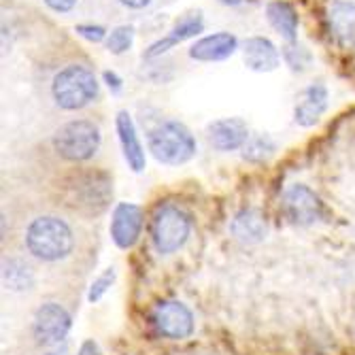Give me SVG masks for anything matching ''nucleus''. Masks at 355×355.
<instances>
[{"mask_svg":"<svg viewBox=\"0 0 355 355\" xmlns=\"http://www.w3.org/2000/svg\"><path fill=\"white\" fill-rule=\"evenodd\" d=\"M103 81L107 83V87L111 89V94H119L123 89V79L115 71H105L103 73Z\"/></svg>","mask_w":355,"mask_h":355,"instance_id":"nucleus-27","label":"nucleus"},{"mask_svg":"<svg viewBox=\"0 0 355 355\" xmlns=\"http://www.w3.org/2000/svg\"><path fill=\"white\" fill-rule=\"evenodd\" d=\"M207 135H209V143L217 151H223V153L243 149L245 143L251 137L245 119H241V117H221V119H215L213 123H209Z\"/></svg>","mask_w":355,"mask_h":355,"instance_id":"nucleus-15","label":"nucleus"},{"mask_svg":"<svg viewBox=\"0 0 355 355\" xmlns=\"http://www.w3.org/2000/svg\"><path fill=\"white\" fill-rule=\"evenodd\" d=\"M115 130H117V139H119L121 153H123L128 168L132 173H143L147 166V155H145V147L141 143L132 115L128 111H119L115 117Z\"/></svg>","mask_w":355,"mask_h":355,"instance_id":"nucleus-12","label":"nucleus"},{"mask_svg":"<svg viewBox=\"0 0 355 355\" xmlns=\"http://www.w3.org/2000/svg\"><path fill=\"white\" fill-rule=\"evenodd\" d=\"M281 51L268 37H249L243 43L245 67L253 73H272L281 67Z\"/></svg>","mask_w":355,"mask_h":355,"instance_id":"nucleus-17","label":"nucleus"},{"mask_svg":"<svg viewBox=\"0 0 355 355\" xmlns=\"http://www.w3.org/2000/svg\"><path fill=\"white\" fill-rule=\"evenodd\" d=\"M328 105H330V92L326 83L315 81L300 92L298 103L294 107V121L300 128H313L321 119V115L328 111Z\"/></svg>","mask_w":355,"mask_h":355,"instance_id":"nucleus-14","label":"nucleus"},{"mask_svg":"<svg viewBox=\"0 0 355 355\" xmlns=\"http://www.w3.org/2000/svg\"><path fill=\"white\" fill-rule=\"evenodd\" d=\"M75 32H77L81 39H85L87 43H103L109 37L107 28L101 26V24H77L75 26Z\"/></svg>","mask_w":355,"mask_h":355,"instance_id":"nucleus-25","label":"nucleus"},{"mask_svg":"<svg viewBox=\"0 0 355 355\" xmlns=\"http://www.w3.org/2000/svg\"><path fill=\"white\" fill-rule=\"evenodd\" d=\"M217 3H221V5H225V7H239V5L245 3V0H217Z\"/></svg>","mask_w":355,"mask_h":355,"instance_id":"nucleus-30","label":"nucleus"},{"mask_svg":"<svg viewBox=\"0 0 355 355\" xmlns=\"http://www.w3.org/2000/svg\"><path fill=\"white\" fill-rule=\"evenodd\" d=\"M75 247V234L71 225L55 217L41 215L32 219L26 228V249L41 262H60L67 260Z\"/></svg>","mask_w":355,"mask_h":355,"instance_id":"nucleus-2","label":"nucleus"},{"mask_svg":"<svg viewBox=\"0 0 355 355\" xmlns=\"http://www.w3.org/2000/svg\"><path fill=\"white\" fill-rule=\"evenodd\" d=\"M73 326L71 313L58 302H45L32 319V336L43 347H53L67 338Z\"/></svg>","mask_w":355,"mask_h":355,"instance_id":"nucleus-9","label":"nucleus"},{"mask_svg":"<svg viewBox=\"0 0 355 355\" xmlns=\"http://www.w3.org/2000/svg\"><path fill=\"white\" fill-rule=\"evenodd\" d=\"M326 24L330 39L340 47L355 45V3L353 0H332L326 9Z\"/></svg>","mask_w":355,"mask_h":355,"instance_id":"nucleus-16","label":"nucleus"},{"mask_svg":"<svg viewBox=\"0 0 355 355\" xmlns=\"http://www.w3.org/2000/svg\"><path fill=\"white\" fill-rule=\"evenodd\" d=\"M47 355H58V353H47Z\"/></svg>","mask_w":355,"mask_h":355,"instance_id":"nucleus-31","label":"nucleus"},{"mask_svg":"<svg viewBox=\"0 0 355 355\" xmlns=\"http://www.w3.org/2000/svg\"><path fill=\"white\" fill-rule=\"evenodd\" d=\"M103 145L101 128L92 119H73L58 128L53 135V149L60 157L73 164H83L98 153Z\"/></svg>","mask_w":355,"mask_h":355,"instance_id":"nucleus-5","label":"nucleus"},{"mask_svg":"<svg viewBox=\"0 0 355 355\" xmlns=\"http://www.w3.org/2000/svg\"><path fill=\"white\" fill-rule=\"evenodd\" d=\"M143 223H145V215L139 205L119 202L113 209L111 223H109L111 241L115 243V247L132 249L143 234Z\"/></svg>","mask_w":355,"mask_h":355,"instance_id":"nucleus-10","label":"nucleus"},{"mask_svg":"<svg viewBox=\"0 0 355 355\" xmlns=\"http://www.w3.org/2000/svg\"><path fill=\"white\" fill-rule=\"evenodd\" d=\"M149 321L153 330L171 340H185L193 334V313L179 300H162L151 309Z\"/></svg>","mask_w":355,"mask_h":355,"instance_id":"nucleus-7","label":"nucleus"},{"mask_svg":"<svg viewBox=\"0 0 355 355\" xmlns=\"http://www.w3.org/2000/svg\"><path fill=\"white\" fill-rule=\"evenodd\" d=\"M266 19L287 43L298 41L300 17H298L294 5H289L287 0H270L266 5Z\"/></svg>","mask_w":355,"mask_h":355,"instance_id":"nucleus-19","label":"nucleus"},{"mask_svg":"<svg viewBox=\"0 0 355 355\" xmlns=\"http://www.w3.org/2000/svg\"><path fill=\"white\" fill-rule=\"evenodd\" d=\"M230 230L234 239L243 245H257L262 243L268 234V223L264 215L255 209H243L234 215Z\"/></svg>","mask_w":355,"mask_h":355,"instance_id":"nucleus-18","label":"nucleus"},{"mask_svg":"<svg viewBox=\"0 0 355 355\" xmlns=\"http://www.w3.org/2000/svg\"><path fill=\"white\" fill-rule=\"evenodd\" d=\"M147 147L157 162L166 166L187 164L198 151L191 130L177 119H164L153 125L147 135Z\"/></svg>","mask_w":355,"mask_h":355,"instance_id":"nucleus-4","label":"nucleus"},{"mask_svg":"<svg viewBox=\"0 0 355 355\" xmlns=\"http://www.w3.org/2000/svg\"><path fill=\"white\" fill-rule=\"evenodd\" d=\"M101 83L85 64H69L51 79V98L64 111H81L98 101Z\"/></svg>","mask_w":355,"mask_h":355,"instance_id":"nucleus-3","label":"nucleus"},{"mask_svg":"<svg viewBox=\"0 0 355 355\" xmlns=\"http://www.w3.org/2000/svg\"><path fill=\"white\" fill-rule=\"evenodd\" d=\"M43 3L53 11V13H71L79 0H43Z\"/></svg>","mask_w":355,"mask_h":355,"instance_id":"nucleus-26","label":"nucleus"},{"mask_svg":"<svg viewBox=\"0 0 355 355\" xmlns=\"http://www.w3.org/2000/svg\"><path fill=\"white\" fill-rule=\"evenodd\" d=\"M283 213L296 225H313L326 219V205L304 183H292L283 191Z\"/></svg>","mask_w":355,"mask_h":355,"instance_id":"nucleus-8","label":"nucleus"},{"mask_svg":"<svg viewBox=\"0 0 355 355\" xmlns=\"http://www.w3.org/2000/svg\"><path fill=\"white\" fill-rule=\"evenodd\" d=\"M149 234L159 255L177 253L191 234V217L179 205H159L151 217Z\"/></svg>","mask_w":355,"mask_h":355,"instance_id":"nucleus-6","label":"nucleus"},{"mask_svg":"<svg viewBox=\"0 0 355 355\" xmlns=\"http://www.w3.org/2000/svg\"><path fill=\"white\" fill-rule=\"evenodd\" d=\"M135 37H137V32H135V26H117L109 32V37H107V49L113 53V55H121L125 51H130L132 45H135Z\"/></svg>","mask_w":355,"mask_h":355,"instance_id":"nucleus-23","label":"nucleus"},{"mask_svg":"<svg viewBox=\"0 0 355 355\" xmlns=\"http://www.w3.org/2000/svg\"><path fill=\"white\" fill-rule=\"evenodd\" d=\"M115 277H117V272H115V268H107L103 275H98L94 281H92V285H89V292H87V300L92 302V304H96V302H101L103 298H105V294L109 292V289L113 287V283H115Z\"/></svg>","mask_w":355,"mask_h":355,"instance_id":"nucleus-24","label":"nucleus"},{"mask_svg":"<svg viewBox=\"0 0 355 355\" xmlns=\"http://www.w3.org/2000/svg\"><path fill=\"white\" fill-rule=\"evenodd\" d=\"M117 3L121 5V7H125V9H132V11H143V9H147L153 0H117Z\"/></svg>","mask_w":355,"mask_h":355,"instance_id":"nucleus-28","label":"nucleus"},{"mask_svg":"<svg viewBox=\"0 0 355 355\" xmlns=\"http://www.w3.org/2000/svg\"><path fill=\"white\" fill-rule=\"evenodd\" d=\"M241 151H243V159H247V162L262 164V162H266L268 157L275 155L277 143L268 135H251Z\"/></svg>","mask_w":355,"mask_h":355,"instance_id":"nucleus-21","label":"nucleus"},{"mask_svg":"<svg viewBox=\"0 0 355 355\" xmlns=\"http://www.w3.org/2000/svg\"><path fill=\"white\" fill-rule=\"evenodd\" d=\"M64 205L83 217H96L109 209L113 198V179L107 171L85 168L64 183Z\"/></svg>","mask_w":355,"mask_h":355,"instance_id":"nucleus-1","label":"nucleus"},{"mask_svg":"<svg viewBox=\"0 0 355 355\" xmlns=\"http://www.w3.org/2000/svg\"><path fill=\"white\" fill-rule=\"evenodd\" d=\"M239 49V39L232 35V32H213V35L200 37L196 43H193L187 49V55L196 62L202 64H213V62H223L236 53Z\"/></svg>","mask_w":355,"mask_h":355,"instance_id":"nucleus-13","label":"nucleus"},{"mask_svg":"<svg viewBox=\"0 0 355 355\" xmlns=\"http://www.w3.org/2000/svg\"><path fill=\"white\" fill-rule=\"evenodd\" d=\"M3 283L11 292H26L35 285V272L19 260V257H5L3 260Z\"/></svg>","mask_w":355,"mask_h":355,"instance_id":"nucleus-20","label":"nucleus"},{"mask_svg":"<svg viewBox=\"0 0 355 355\" xmlns=\"http://www.w3.org/2000/svg\"><path fill=\"white\" fill-rule=\"evenodd\" d=\"M281 55H283V62L289 67V71H294V73H304L313 64V53L304 45H300L298 41L287 43L283 47Z\"/></svg>","mask_w":355,"mask_h":355,"instance_id":"nucleus-22","label":"nucleus"},{"mask_svg":"<svg viewBox=\"0 0 355 355\" xmlns=\"http://www.w3.org/2000/svg\"><path fill=\"white\" fill-rule=\"evenodd\" d=\"M77 355H103V351H101V347L96 345L94 340H85L81 345V349L77 351Z\"/></svg>","mask_w":355,"mask_h":355,"instance_id":"nucleus-29","label":"nucleus"},{"mask_svg":"<svg viewBox=\"0 0 355 355\" xmlns=\"http://www.w3.org/2000/svg\"><path fill=\"white\" fill-rule=\"evenodd\" d=\"M205 30V17L200 11H193L183 15L181 19H177L173 24V28L166 32V37L153 41L145 51H143V60H155L159 55H164L166 51H171L173 47L189 41V39H196L200 32Z\"/></svg>","mask_w":355,"mask_h":355,"instance_id":"nucleus-11","label":"nucleus"}]
</instances>
